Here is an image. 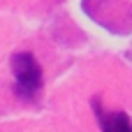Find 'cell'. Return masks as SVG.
Instances as JSON below:
<instances>
[{
  "label": "cell",
  "instance_id": "obj_1",
  "mask_svg": "<svg viewBox=\"0 0 132 132\" xmlns=\"http://www.w3.org/2000/svg\"><path fill=\"white\" fill-rule=\"evenodd\" d=\"M14 90L21 100H32L42 90V67L30 51H19L12 56Z\"/></svg>",
  "mask_w": 132,
  "mask_h": 132
},
{
  "label": "cell",
  "instance_id": "obj_2",
  "mask_svg": "<svg viewBox=\"0 0 132 132\" xmlns=\"http://www.w3.org/2000/svg\"><path fill=\"white\" fill-rule=\"evenodd\" d=\"M90 107L97 116V125L102 132H132V121L125 111H104L100 97H93Z\"/></svg>",
  "mask_w": 132,
  "mask_h": 132
}]
</instances>
